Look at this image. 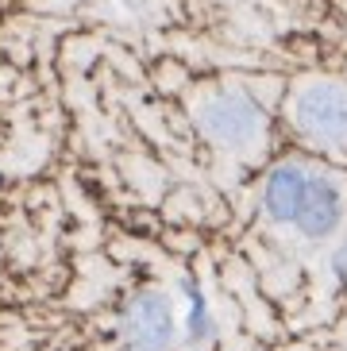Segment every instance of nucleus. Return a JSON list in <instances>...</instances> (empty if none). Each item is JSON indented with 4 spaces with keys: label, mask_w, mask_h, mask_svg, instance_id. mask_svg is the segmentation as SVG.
<instances>
[{
    "label": "nucleus",
    "mask_w": 347,
    "mask_h": 351,
    "mask_svg": "<svg viewBox=\"0 0 347 351\" xmlns=\"http://www.w3.org/2000/svg\"><path fill=\"white\" fill-rule=\"evenodd\" d=\"M197 128L224 151H247L263 139L266 112L243 89H216L197 108Z\"/></svg>",
    "instance_id": "nucleus-1"
},
{
    "label": "nucleus",
    "mask_w": 347,
    "mask_h": 351,
    "mask_svg": "<svg viewBox=\"0 0 347 351\" xmlns=\"http://www.w3.org/2000/svg\"><path fill=\"white\" fill-rule=\"evenodd\" d=\"M294 124L313 143L339 147L347 143V85L339 82H309L294 97Z\"/></svg>",
    "instance_id": "nucleus-2"
},
{
    "label": "nucleus",
    "mask_w": 347,
    "mask_h": 351,
    "mask_svg": "<svg viewBox=\"0 0 347 351\" xmlns=\"http://www.w3.org/2000/svg\"><path fill=\"white\" fill-rule=\"evenodd\" d=\"M123 348L139 351H170L178 340V313H174L170 293L163 289H139L120 317Z\"/></svg>",
    "instance_id": "nucleus-3"
},
{
    "label": "nucleus",
    "mask_w": 347,
    "mask_h": 351,
    "mask_svg": "<svg viewBox=\"0 0 347 351\" xmlns=\"http://www.w3.org/2000/svg\"><path fill=\"white\" fill-rule=\"evenodd\" d=\"M344 220V193L328 174H309L305 197H301V208H297V232L305 239H328Z\"/></svg>",
    "instance_id": "nucleus-4"
},
{
    "label": "nucleus",
    "mask_w": 347,
    "mask_h": 351,
    "mask_svg": "<svg viewBox=\"0 0 347 351\" xmlns=\"http://www.w3.org/2000/svg\"><path fill=\"white\" fill-rule=\"evenodd\" d=\"M309 166L301 162H282L274 166L263 182V213L274 224H294L297 208H301V197H305V186H309Z\"/></svg>",
    "instance_id": "nucleus-5"
},
{
    "label": "nucleus",
    "mask_w": 347,
    "mask_h": 351,
    "mask_svg": "<svg viewBox=\"0 0 347 351\" xmlns=\"http://www.w3.org/2000/svg\"><path fill=\"white\" fill-rule=\"evenodd\" d=\"M182 289H185V301H189V309H185V320H182L185 340H189V343H208V340H213V332H216L213 313H208V301H204V293L197 289V282H193V278H185V282H182Z\"/></svg>",
    "instance_id": "nucleus-6"
},
{
    "label": "nucleus",
    "mask_w": 347,
    "mask_h": 351,
    "mask_svg": "<svg viewBox=\"0 0 347 351\" xmlns=\"http://www.w3.org/2000/svg\"><path fill=\"white\" fill-rule=\"evenodd\" d=\"M336 274H339V278L347 282V243H344V247L336 251Z\"/></svg>",
    "instance_id": "nucleus-7"
},
{
    "label": "nucleus",
    "mask_w": 347,
    "mask_h": 351,
    "mask_svg": "<svg viewBox=\"0 0 347 351\" xmlns=\"http://www.w3.org/2000/svg\"><path fill=\"white\" fill-rule=\"evenodd\" d=\"M120 351H139V348H120Z\"/></svg>",
    "instance_id": "nucleus-8"
}]
</instances>
